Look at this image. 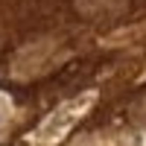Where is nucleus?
<instances>
[{
  "label": "nucleus",
  "instance_id": "obj_1",
  "mask_svg": "<svg viewBox=\"0 0 146 146\" xmlns=\"http://www.w3.org/2000/svg\"><path fill=\"white\" fill-rule=\"evenodd\" d=\"M56 56V44L53 41H38V44H29L27 50H21V56L15 58V70L18 79H35L50 67V58Z\"/></svg>",
  "mask_w": 146,
  "mask_h": 146
},
{
  "label": "nucleus",
  "instance_id": "obj_2",
  "mask_svg": "<svg viewBox=\"0 0 146 146\" xmlns=\"http://www.w3.org/2000/svg\"><path fill=\"white\" fill-rule=\"evenodd\" d=\"M129 0H76V12L85 18H108L126 9Z\"/></svg>",
  "mask_w": 146,
  "mask_h": 146
},
{
  "label": "nucleus",
  "instance_id": "obj_3",
  "mask_svg": "<svg viewBox=\"0 0 146 146\" xmlns=\"http://www.w3.org/2000/svg\"><path fill=\"white\" fill-rule=\"evenodd\" d=\"M131 114H135L137 120H143V123H146V96H143V100L135 105V111H131Z\"/></svg>",
  "mask_w": 146,
  "mask_h": 146
},
{
  "label": "nucleus",
  "instance_id": "obj_4",
  "mask_svg": "<svg viewBox=\"0 0 146 146\" xmlns=\"http://www.w3.org/2000/svg\"><path fill=\"white\" fill-rule=\"evenodd\" d=\"M6 123H9V108H6V102H0V135H3Z\"/></svg>",
  "mask_w": 146,
  "mask_h": 146
}]
</instances>
